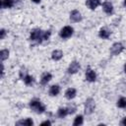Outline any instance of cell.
Segmentation results:
<instances>
[{
    "mask_svg": "<svg viewBox=\"0 0 126 126\" xmlns=\"http://www.w3.org/2000/svg\"><path fill=\"white\" fill-rule=\"evenodd\" d=\"M50 33H51L50 31H45V32H43V31H41L40 29H33V30L31 32L30 39L40 43L42 40H47V39L49 38V36H50Z\"/></svg>",
    "mask_w": 126,
    "mask_h": 126,
    "instance_id": "obj_1",
    "label": "cell"
},
{
    "mask_svg": "<svg viewBox=\"0 0 126 126\" xmlns=\"http://www.w3.org/2000/svg\"><path fill=\"white\" fill-rule=\"evenodd\" d=\"M30 107L36 113H42L44 112L45 110V106L40 102V100H37V99H33V100H31L30 102Z\"/></svg>",
    "mask_w": 126,
    "mask_h": 126,
    "instance_id": "obj_2",
    "label": "cell"
},
{
    "mask_svg": "<svg viewBox=\"0 0 126 126\" xmlns=\"http://www.w3.org/2000/svg\"><path fill=\"white\" fill-rule=\"evenodd\" d=\"M94 107H95V103H94V100L93 98H88L85 102V113L87 115L89 114H92L94 110Z\"/></svg>",
    "mask_w": 126,
    "mask_h": 126,
    "instance_id": "obj_3",
    "label": "cell"
},
{
    "mask_svg": "<svg viewBox=\"0 0 126 126\" xmlns=\"http://www.w3.org/2000/svg\"><path fill=\"white\" fill-rule=\"evenodd\" d=\"M73 32H74V30H73L72 27L66 26V27H64L63 29H61V31H60V32H59V35H60L62 38H68V37H70V36L73 34Z\"/></svg>",
    "mask_w": 126,
    "mask_h": 126,
    "instance_id": "obj_4",
    "label": "cell"
},
{
    "mask_svg": "<svg viewBox=\"0 0 126 126\" xmlns=\"http://www.w3.org/2000/svg\"><path fill=\"white\" fill-rule=\"evenodd\" d=\"M123 49H124V47H123L122 43H120V42H115V43L112 44V46L110 47V52H111V54H113V55H118V54H120V53L123 51Z\"/></svg>",
    "mask_w": 126,
    "mask_h": 126,
    "instance_id": "obj_5",
    "label": "cell"
},
{
    "mask_svg": "<svg viewBox=\"0 0 126 126\" xmlns=\"http://www.w3.org/2000/svg\"><path fill=\"white\" fill-rule=\"evenodd\" d=\"M79 69H80V63L78 61H73L69 65L67 71H68L69 74H75V73H77L79 71Z\"/></svg>",
    "mask_w": 126,
    "mask_h": 126,
    "instance_id": "obj_6",
    "label": "cell"
},
{
    "mask_svg": "<svg viewBox=\"0 0 126 126\" xmlns=\"http://www.w3.org/2000/svg\"><path fill=\"white\" fill-rule=\"evenodd\" d=\"M70 19H71V21L74 22V23L80 22V21L82 20L81 13H80L78 10H73V11L70 13Z\"/></svg>",
    "mask_w": 126,
    "mask_h": 126,
    "instance_id": "obj_7",
    "label": "cell"
},
{
    "mask_svg": "<svg viewBox=\"0 0 126 126\" xmlns=\"http://www.w3.org/2000/svg\"><path fill=\"white\" fill-rule=\"evenodd\" d=\"M86 80L89 82H94L96 80V75L91 68H88L86 70Z\"/></svg>",
    "mask_w": 126,
    "mask_h": 126,
    "instance_id": "obj_8",
    "label": "cell"
},
{
    "mask_svg": "<svg viewBox=\"0 0 126 126\" xmlns=\"http://www.w3.org/2000/svg\"><path fill=\"white\" fill-rule=\"evenodd\" d=\"M102 8H103V11L107 14V15H111L113 13V6L110 2L108 1H105L103 4H102Z\"/></svg>",
    "mask_w": 126,
    "mask_h": 126,
    "instance_id": "obj_9",
    "label": "cell"
},
{
    "mask_svg": "<svg viewBox=\"0 0 126 126\" xmlns=\"http://www.w3.org/2000/svg\"><path fill=\"white\" fill-rule=\"evenodd\" d=\"M17 126H32L33 125V121L32 120V118H26V119H22L19 120L16 123Z\"/></svg>",
    "mask_w": 126,
    "mask_h": 126,
    "instance_id": "obj_10",
    "label": "cell"
},
{
    "mask_svg": "<svg viewBox=\"0 0 126 126\" xmlns=\"http://www.w3.org/2000/svg\"><path fill=\"white\" fill-rule=\"evenodd\" d=\"M86 4H87V6H88L90 9L94 10L97 6L100 5V1H99V0H87Z\"/></svg>",
    "mask_w": 126,
    "mask_h": 126,
    "instance_id": "obj_11",
    "label": "cell"
},
{
    "mask_svg": "<svg viewBox=\"0 0 126 126\" xmlns=\"http://www.w3.org/2000/svg\"><path fill=\"white\" fill-rule=\"evenodd\" d=\"M76 94H77V92H76V90L74 88H69L65 92V96L68 99H72V98H74L76 96Z\"/></svg>",
    "mask_w": 126,
    "mask_h": 126,
    "instance_id": "obj_12",
    "label": "cell"
},
{
    "mask_svg": "<svg viewBox=\"0 0 126 126\" xmlns=\"http://www.w3.org/2000/svg\"><path fill=\"white\" fill-rule=\"evenodd\" d=\"M63 57V52L61 51V50H54V51H52V53H51V58L53 59V60H55V61H58V60H60L61 58Z\"/></svg>",
    "mask_w": 126,
    "mask_h": 126,
    "instance_id": "obj_13",
    "label": "cell"
},
{
    "mask_svg": "<svg viewBox=\"0 0 126 126\" xmlns=\"http://www.w3.org/2000/svg\"><path fill=\"white\" fill-rule=\"evenodd\" d=\"M51 78H52V75L50 74V73H44L43 75H42V77H41V80H40V84L41 85H46L50 80H51Z\"/></svg>",
    "mask_w": 126,
    "mask_h": 126,
    "instance_id": "obj_14",
    "label": "cell"
},
{
    "mask_svg": "<svg viewBox=\"0 0 126 126\" xmlns=\"http://www.w3.org/2000/svg\"><path fill=\"white\" fill-rule=\"evenodd\" d=\"M60 92V87L58 85H52L49 89V94L54 96V95H57Z\"/></svg>",
    "mask_w": 126,
    "mask_h": 126,
    "instance_id": "obj_15",
    "label": "cell"
},
{
    "mask_svg": "<svg viewBox=\"0 0 126 126\" xmlns=\"http://www.w3.org/2000/svg\"><path fill=\"white\" fill-rule=\"evenodd\" d=\"M15 2L16 0H2V8H12L14 5H15Z\"/></svg>",
    "mask_w": 126,
    "mask_h": 126,
    "instance_id": "obj_16",
    "label": "cell"
},
{
    "mask_svg": "<svg viewBox=\"0 0 126 126\" xmlns=\"http://www.w3.org/2000/svg\"><path fill=\"white\" fill-rule=\"evenodd\" d=\"M69 114V112H68V108H66V107H60L58 110H57V115H58V117H60V118H64L66 115H68Z\"/></svg>",
    "mask_w": 126,
    "mask_h": 126,
    "instance_id": "obj_17",
    "label": "cell"
},
{
    "mask_svg": "<svg viewBox=\"0 0 126 126\" xmlns=\"http://www.w3.org/2000/svg\"><path fill=\"white\" fill-rule=\"evenodd\" d=\"M98 35H99V37L106 39V38L109 37L110 32H109L108 30H106V29H100V30H99V32H98Z\"/></svg>",
    "mask_w": 126,
    "mask_h": 126,
    "instance_id": "obj_18",
    "label": "cell"
},
{
    "mask_svg": "<svg viewBox=\"0 0 126 126\" xmlns=\"http://www.w3.org/2000/svg\"><path fill=\"white\" fill-rule=\"evenodd\" d=\"M116 104L119 108H125L126 107V97H120Z\"/></svg>",
    "mask_w": 126,
    "mask_h": 126,
    "instance_id": "obj_19",
    "label": "cell"
},
{
    "mask_svg": "<svg viewBox=\"0 0 126 126\" xmlns=\"http://www.w3.org/2000/svg\"><path fill=\"white\" fill-rule=\"evenodd\" d=\"M24 82H25V84H26L27 86H31V85L34 82V79H33V77H32V76L27 75V76L25 77V79H24Z\"/></svg>",
    "mask_w": 126,
    "mask_h": 126,
    "instance_id": "obj_20",
    "label": "cell"
},
{
    "mask_svg": "<svg viewBox=\"0 0 126 126\" xmlns=\"http://www.w3.org/2000/svg\"><path fill=\"white\" fill-rule=\"evenodd\" d=\"M8 57H9V50H7V49H3V50L0 51V58H1L2 61L6 60Z\"/></svg>",
    "mask_w": 126,
    "mask_h": 126,
    "instance_id": "obj_21",
    "label": "cell"
},
{
    "mask_svg": "<svg viewBox=\"0 0 126 126\" xmlns=\"http://www.w3.org/2000/svg\"><path fill=\"white\" fill-rule=\"evenodd\" d=\"M83 124V116L82 115H78L76 116L74 122H73V125L74 126H78V125H82Z\"/></svg>",
    "mask_w": 126,
    "mask_h": 126,
    "instance_id": "obj_22",
    "label": "cell"
},
{
    "mask_svg": "<svg viewBox=\"0 0 126 126\" xmlns=\"http://www.w3.org/2000/svg\"><path fill=\"white\" fill-rule=\"evenodd\" d=\"M28 75V71H27V69L26 68H22L21 70H20V78L22 79V80H24L25 79V77Z\"/></svg>",
    "mask_w": 126,
    "mask_h": 126,
    "instance_id": "obj_23",
    "label": "cell"
},
{
    "mask_svg": "<svg viewBox=\"0 0 126 126\" xmlns=\"http://www.w3.org/2000/svg\"><path fill=\"white\" fill-rule=\"evenodd\" d=\"M5 35H6V31L4 29H2L0 31V39H3L5 37Z\"/></svg>",
    "mask_w": 126,
    "mask_h": 126,
    "instance_id": "obj_24",
    "label": "cell"
},
{
    "mask_svg": "<svg viewBox=\"0 0 126 126\" xmlns=\"http://www.w3.org/2000/svg\"><path fill=\"white\" fill-rule=\"evenodd\" d=\"M67 108H68V112H69V114H72V113H74V112L76 111V107H75V106L67 107Z\"/></svg>",
    "mask_w": 126,
    "mask_h": 126,
    "instance_id": "obj_25",
    "label": "cell"
},
{
    "mask_svg": "<svg viewBox=\"0 0 126 126\" xmlns=\"http://www.w3.org/2000/svg\"><path fill=\"white\" fill-rule=\"evenodd\" d=\"M40 125H41V126H44V125H47V126H49V125H51V122H50L49 120H46V121L42 122Z\"/></svg>",
    "mask_w": 126,
    "mask_h": 126,
    "instance_id": "obj_26",
    "label": "cell"
},
{
    "mask_svg": "<svg viewBox=\"0 0 126 126\" xmlns=\"http://www.w3.org/2000/svg\"><path fill=\"white\" fill-rule=\"evenodd\" d=\"M120 124H121V125H124V126H126V117H124V118L121 120Z\"/></svg>",
    "mask_w": 126,
    "mask_h": 126,
    "instance_id": "obj_27",
    "label": "cell"
},
{
    "mask_svg": "<svg viewBox=\"0 0 126 126\" xmlns=\"http://www.w3.org/2000/svg\"><path fill=\"white\" fill-rule=\"evenodd\" d=\"M32 2H34V3H39L40 2V0H32Z\"/></svg>",
    "mask_w": 126,
    "mask_h": 126,
    "instance_id": "obj_28",
    "label": "cell"
},
{
    "mask_svg": "<svg viewBox=\"0 0 126 126\" xmlns=\"http://www.w3.org/2000/svg\"><path fill=\"white\" fill-rule=\"evenodd\" d=\"M124 72L126 73V63H125V65H124Z\"/></svg>",
    "mask_w": 126,
    "mask_h": 126,
    "instance_id": "obj_29",
    "label": "cell"
},
{
    "mask_svg": "<svg viewBox=\"0 0 126 126\" xmlns=\"http://www.w3.org/2000/svg\"><path fill=\"white\" fill-rule=\"evenodd\" d=\"M124 4H125V5H126V0H124Z\"/></svg>",
    "mask_w": 126,
    "mask_h": 126,
    "instance_id": "obj_30",
    "label": "cell"
}]
</instances>
